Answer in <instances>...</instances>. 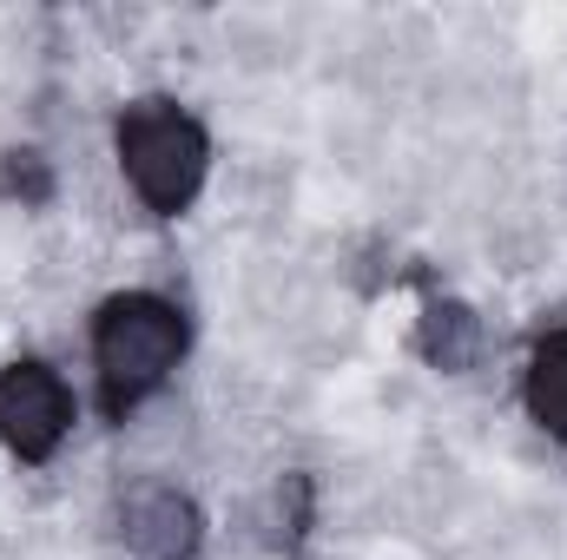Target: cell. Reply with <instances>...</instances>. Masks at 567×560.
I'll use <instances>...</instances> for the list:
<instances>
[{
	"label": "cell",
	"instance_id": "obj_1",
	"mask_svg": "<svg viewBox=\"0 0 567 560\" xmlns=\"http://www.w3.org/2000/svg\"><path fill=\"white\" fill-rule=\"evenodd\" d=\"M178 350H185V323H178L172 303H158V297H113L100 310V330H93L106 409L126 416L140 396H152L172 376Z\"/></svg>",
	"mask_w": 567,
	"mask_h": 560
},
{
	"label": "cell",
	"instance_id": "obj_2",
	"mask_svg": "<svg viewBox=\"0 0 567 560\" xmlns=\"http://www.w3.org/2000/svg\"><path fill=\"white\" fill-rule=\"evenodd\" d=\"M120 158H126V178L140 185V198L165 218L185 211L205 185V133L165 100H140L120 120Z\"/></svg>",
	"mask_w": 567,
	"mask_h": 560
},
{
	"label": "cell",
	"instance_id": "obj_3",
	"mask_svg": "<svg viewBox=\"0 0 567 560\" xmlns=\"http://www.w3.org/2000/svg\"><path fill=\"white\" fill-rule=\"evenodd\" d=\"M66 422H73V403H66V390H60L53 370H40V363L0 370V442L20 462H47L60 448Z\"/></svg>",
	"mask_w": 567,
	"mask_h": 560
},
{
	"label": "cell",
	"instance_id": "obj_4",
	"mask_svg": "<svg viewBox=\"0 0 567 560\" xmlns=\"http://www.w3.org/2000/svg\"><path fill=\"white\" fill-rule=\"evenodd\" d=\"M126 541L140 548L145 560H192L198 548V508L172 488H152L126 508Z\"/></svg>",
	"mask_w": 567,
	"mask_h": 560
},
{
	"label": "cell",
	"instance_id": "obj_5",
	"mask_svg": "<svg viewBox=\"0 0 567 560\" xmlns=\"http://www.w3.org/2000/svg\"><path fill=\"white\" fill-rule=\"evenodd\" d=\"M528 409L555 442H567V330L548 336L535 350V363H528Z\"/></svg>",
	"mask_w": 567,
	"mask_h": 560
},
{
	"label": "cell",
	"instance_id": "obj_6",
	"mask_svg": "<svg viewBox=\"0 0 567 560\" xmlns=\"http://www.w3.org/2000/svg\"><path fill=\"white\" fill-rule=\"evenodd\" d=\"M423 350L442 363V370H462L468 363V350H475V317L468 310H455V303H435L423 323Z\"/></svg>",
	"mask_w": 567,
	"mask_h": 560
}]
</instances>
